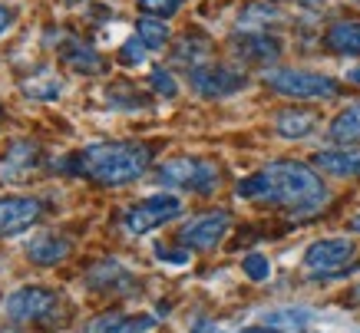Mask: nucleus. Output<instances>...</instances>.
Segmentation results:
<instances>
[{
    "mask_svg": "<svg viewBox=\"0 0 360 333\" xmlns=\"http://www.w3.org/2000/svg\"><path fill=\"white\" fill-rule=\"evenodd\" d=\"M37 162H40V145L37 142L30 139L11 142V149L4 152V159H0V178L4 182H23V178H30Z\"/></svg>",
    "mask_w": 360,
    "mask_h": 333,
    "instance_id": "nucleus-10",
    "label": "nucleus"
},
{
    "mask_svg": "<svg viewBox=\"0 0 360 333\" xmlns=\"http://www.w3.org/2000/svg\"><path fill=\"white\" fill-rule=\"evenodd\" d=\"M149 327H153V317H146V313H139V317H126V313H122L112 333H146Z\"/></svg>",
    "mask_w": 360,
    "mask_h": 333,
    "instance_id": "nucleus-26",
    "label": "nucleus"
},
{
    "mask_svg": "<svg viewBox=\"0 0 360 333\" xmlns=\"http://www.w3.org/2000/svg\"><path fill=\"white\" fill-rule=\"evenodd\" d=\"M139 7L146 11V17H172L179 7H182V0H139Z\"/></svg>",
    "mask_w": 360,
    "mask_h": 333,
    "instance_id": "nucleus-24",
    "label": "nucleus"
},
{
    "mask_svg": "<svg viewBox=\"0 0 360 333\" xmlns=\"http://www.w3.org/2000/svg\"><path fill=\"white\" fill-rule=\"evenodd\" d=\"M153 162V149L142 142H93L73 155L77 172L89 175L99 185H129Z\"/></svg>",
    "mask_w": 360,
    "mask_h": 333,
    "instance_id": "nucleus-2",
    "label": "nucleus"
},
{
    "mask_svg": "<svg viewBox=\"0 0 360 333\" xmlns=\"http://www.w3.org/2000/svg\"><path fill=\"white\" fill-rule=\"evenodd\" d=\"M350 301H354V303H360V284H357V287H354V294H350Z\"/></svg>",
    "mask_w": 360,
    "mask_h": 333,
    "instance_id": "nucleus-33",
    "label": "nucleus"
},
{
    "mask_svg": "<svg viewBox=\"0 0 360 333\" xmlns=\"http://www.w3.org/2000/svg\"><path fill=\"white\" fill-rule=\"evenodd\" d=\"M235 53L241 60H251V63H274L281 56V46H278V40L264 37V33H248V37L235 40Z\"/></svg>",
    "mask_w": 360,
    "mask_h": 333,
    "instance_id": "nucleus-13",
    "label": "nucleus"
},
{
    "mask_svg": "<svg viewBox=\"0 0 360 333\" xmlns=\"http://www.w3.org/2000/svg\"><path fill=\"white\" fill-rule=\"evenodd\" d=\"M153 86H155V93H162V96H175V79L165 70H155L153 73Z\"/></svg>",
    "mask_w": 360,
    "mask_h": 333,
    "instance_id": "nucleus-28",
    "label": "nucleus"
},
{
    "mask_svg": "<svg viewBox=\"0 0 360 333\" xmlns=\"http://www.w3.org/2000/svg\"><path fill=\"white\" fill-rule=\"evenodd\" d=\"M241 270H245L251 280H268L271 264H268V258H264V254H248V258L241 261Z\"/></svg>",
    "mask_w": 360,
    "mask_h": 333,
    "instance_id": "nucleus-25",
    "label": "nucleus"
},
{
    "mask_svg": "<svg viewBox=\"0 0 360 333\" xmlns=\"http://www.w3.org/2000/svg\"><path fill=\"white\" fill-rule=\"evenodd\" d=\"M159 182L172 185V188H188V192H198V195H212L219 188V169L202 159L182 155V159H169L159 169Z\"/></svg>",
    "mask_w": 360,
    "mask_h": 333,
    "instance_id": "nucleus-4",
    "label": "nucleus"
},
{
    "mask_svg": "<svg viewBox=\"0 0 360 333\" xmlns=\"http://www.w3.org/2000/svg\"><path fill=\"white\" fill-rule=\"evenodd\" d=\"M248 333H281V330H271V327H255V330H248Z\"/></svg>",
    "mask_w": 360,
    "mask_h": 333,
    "instance_id": "nucleus-32",
    "label": "nucleus"
},
{
    "mask_svg": "<svg viewBox=\"0 0 360 333\" xmlns=\"http://www.w3.org/2000/svg\"><path fill=\"white\" fill-rule=\"evenodd\" d=\"M86 284L89 287H96V290H122V287H129L132 284V274H126L116 261H106V264H99V268L89 270Z\"/></svg>",
    "mask_w": 360,
    "mask_h": 333,
    "instance_id": "nucleus-17",
    "label": "nucleus"
},
{
    "mask_svg": "<svg viewBox=\"0 0 360 333\" xmlns=\"http://www.w3.org/2000/svg\"><path fill=\"white\" fill-rule=\"evenodd\" d=\"M155 258H159V261H169V264H186L188 254H172V251H165V247L159 244V247H155Z\"/></svg>",
    "mask_w": 360,
    "mask_h": 333,
    "instance_id": "nucleus-29",
    "label": "nucleus"
},
{
    "mask_svg": "<svg viewBox=\"0 0 360 333\" xmlns=\"http://www.w3.org/2000/svg\"><path fill=\"white\" fill-rule=\"evenodd\" d=\"M264 83L281 93V96L295 99H334L338 96V79L321 73H307V70H264Z\"/></svg>",
    "mask_w": 360,
    "mask_h": 333,
    "instance_id": "nucleus-3",
    "label": "nucleus"
},
{
    "mask_svg": "<svg viewBox=\"0 0 360 333\" xmlns=\"http://www.w3.org/2000/svg\"><path fill=\"white\" fill-rule=\"evenodd\" d=\"M40 218L37 198H0V237L20 235Z\"/></svg>",
    "mask_w": 360,
    "mask_h": 333,
    "instance_id": "nucleus-11",
    "label": "nucleus"
},
{
    "mask_svg": "<svg viewBox=\"0 0 360 333\" xmlns=\"http://www.w3.org/2000/svg\"><path fill=\"white\" fill-rule=\"evenodd\" d=\"M175 215H182V202L175 195H149L146 202L132 204L129 211L122 215V225H126L129 235H146V231L172 221Z\"/></svg>",
    "mask_w": 360,
    "mask_h": 333,
    "instance_id": "nucleus-5",
    "label": "nucleus"
},
{
    "mask_svg": "<svg viewBox=\"0 0 360 333\" xmlns=\"http://www.w3.org/2000/svg\"><path fill=\"white\" fill-rule=\"evenodd\" d=\"M142 56H146V44H142L139 37H132V40H126V44H122L120 60H122L126 66H139Z\"/></svg>",
    "mask_w": 360,
    "mask_h": 333,
    "instance_id": "nucleus-27",
    "label": "nucleus"
},
{
    "mask_svg": "<svg viewBox=\"0 0 360 333\" xmlns=\"http://www.w3.org/2000/svg\"><path fill=\"white\" fill-rule=\"evenodd\" d=\"M208 53H212V44H208L205 37H186V40L179 44V50H175V63L202 66Z\"/></svg>",
    "mask_w": 360,
    "mask_h": 333,
    "instance_id": "nucleus-23",
    "label": "nucleus"
},
{
    "mask_svg": "<svg viewBox=\"0 0 360 333\" xmlns=\"http://www.w3.org/2000/svg\"><path fill=\"white\" fill-rule=\"evenodd\" d=\"M195 333H208V323H198V330Z\"/></svg>",
    "mask_w": 360,
    "mask_h": 333,
    "instance_id": "nucleus-35",
    "label": "nucleus"
},
{
    "mask_svg": "<svg viewBox=\"0 0 360 333\" xmlns=\"http://www.w3.org/2000/svg\"><path fill=\"white\" fill-rule=\"evenodd\" d=\"M350 228H354V231H357V235H360V215L354 218V221H350Z\"/></svg>",
    "mask_w": 360,
    "mask_h": 333,
    "instance_id": "nucleus-34",
    "label": "nucleus"
},
{
    "mask_svg": "<svg viewBox=\"0 0 360 333\" xmlns=\"http://www.w3.org/2000/svg\"><path fill=\"white\" fill-rule=\"evenodd\" d=\"M301 4H304V7H314V4H317V0H301Z\"/></svg>",
    "mask_w": 360,
    "mask_h": 333,
    "instance_id": "nucleus-36",
    "label": "nucleus"
},
{
    "mask_svg": "<svg viewBox=\"0 0 360 333\" xmlns=\"http://www.w3.org/2000/svg\"><path fill=\"white\" fill-rule=\"evenodd\" d=\"M56 297L50 287H37V284H30V287H20L13 290L11 297H7V317L17 323H37V320H46L50 313H53L56 307Z\"/></svg>",
    "mask_w": 360,
    "mask_h": 333,
    "instance_id": "nucleus-7",
    "label": "nucleus"
},
{
    "mask_svg": "<svg viewBox=\"0 0 360 333\" xmlns=\"http://www.w3.org/2000/svg\"><path fill=\"white\" fill-rule=\"evenodd\" d=\"M229 228H231V218L225 215V211H208V215L192 218V221L179 231V237H182V244L195 247V251H212L221 237L229 235Z\"/></svg>",
    "mask_w": 360,
    "mask_h": 333,
    "instance_id": "nucleus-9",
    "label": "nucleus"
},
{
    "mask_svg": "<svg viewBox=\"0 0 360 333\" xmlns=\"http://www.w3.org/2000/svg\"><path fill=\"white\" fill-rule=\"evenodd\" d=\"M314 165L321 172L338 175V178H360V152L357 149H328L317 152Z\"/></svg>",
    "mask_w": 360,
    "mask_h": 333,
    "instance_id": "nucleus-12",
    "label": "nucleus"
},
{
    "mask_svg": "<svg viewBox=\"0 0 360 333\" xmlns=\"http://www.w3.org/2000/svg\"><path fill=\"white\" fill-rule=\"evenodd\" d=\"M328 46L334 53L360 56V20H338L328 27Z\"/></svg>",
    "mask_w": 360,
    "mask_h": 333,
    "instance_id": "nucleus-14",
    "label": "nucleus"
},
{
    "mask_svg": "<svg viewBox=\"0 0 360 333\" xmlns=\"http://www.w3.org/2000/svg\"><path fill=\"white\" fill-rule=\"evenodd\" d=\"M136 33H139V40L146 44V50H162L169 44V27L159 17H142L136 23Z\"/></svg>",
    "mask_w": 360,
    "mask_h": 333,
    "instance_id": "nucleus-21",
    "label": "nucleus"
},
{
    "mask_svg": "<svg viewBox=\"0 0 360 333\" xmlns=\"http://www.w3.org/2000/svg\"><path fill=\"white\" fill-rule=\"evenodd\" d=\"M278 20V11L271 7H262V4H248L245 11L238 13V30H248V33H262V27Z\"/></svg>",
    "mask_w": 360,
    "mask_h": 333,
    "instance_id": "nucleus-22",
    "label": "nucleus"
},
{
    "mask_svg": "<svg viewBox=\"0 0 360 333\" xmlns=\"http://www.w3.org/2000/svg\"><path fill=\"white\" fill-rule=\"evenodd\" d=\"M334 142H360V103H350L334 122H330Z\"/></svg>",
    "mask_w": 360,
    "mask_h": 333,
    "instance_id": "nucleus-19",
    "label": "nucleus"
},
{
    "mask_svg": "<svg viewBox=\"0 0 360 333\" xmlns=\"http://www.w3.org/2000/svg\"><path fill=\"white\" fill-rule=\"evenodd\" d=\"M66 4H77V0H66Z\"/></svg>",
    "mask_w": 360,
    "mask_h": 333,
    "instance_id": "nucleus-37",
    "label": "nucleus"
},
{
    "mask_svg": "<svg viewBox=\"0 0 360 333\" xmlns=\"http://www.w3.org/2000/svg\"><path fill=\"white\" fill-rule=\"evenodd\" d=\"M347 79H350V83H360V66H357V70H350Z\"/></svg>",
    "mask_w": 360,
    "mask_h": 333,
    "instance_id": "nucleus-31",
    "label": "nucleus"
},
{
    "mask_svg": "<svg viewBox=\"0 0 360 333\" xmlns=\"http://www.w3.org/2000/svg\"><path fill=\"white\" fill-rule=\"evenodd\" d=\"M314 126H317V112H311V109H284L274 119V129L284 139H301L307 132H314Z\"/></svg>",
    "mask_w": 360,
    "mask_h": 333,
    "instance_id": "nucleus-15",
    "label": "nucleus"
},
{
    "mask_svg": "<svg viewBox=\"0 0 360 333\" xmlns=\"http://www.w3.org/2000/svg\"><path fill=\"white\" fill-rule=\"evenodd\" d=\"M11 23H13V13L7 11V7H0V33L7 30V27H11Z\"/></svg>",
    "mask_w": 360,
    "mask_h": 333,
    "instance_id": "nucleus-30",
    "label": "nucleus"
},
{
    "mask_svg": "<svg viewBox=\"0 0 360 333\" xmlns=\"http://www.w3.org/2000/svg\"><path fill=\"white\" fill-rule=\"evenodd\" d=\"M188 83L195 93L208 99H219V96H231V93H238L245 89V73L235 70V66H221V63H202V66H192L188 70Z\"/></svg>",
    "mask_w": 360,
    "mask_h": 333,
    "instance_id": "nucleus-6",
    "label": "nucleus"
},
{
    "mask_svg": "<svg viewBox=\"0 0 360 333\" xmlns=\"http://www.w3.org/2000/svg\"><path fill=\"white\" fill-rule=\"evenodd\" d=\"M354 258V241L347 237H321L304 251V268L311 274H334Z\"/></svg>",
    "mask_w": 360,
    "mask_h": 333,
    "instance_id": "nucleus-8",
    "label": "nucleus"
},
{
    "mask_svg": "<svg viewBox=\"0 0 360 333\" xmlns=\"http://www.w3.org/2000/svg\"><path fill=\"white\" fill-rule=\"evenodd\" d=\"M238 198L284 204L295 215H311L328 202V188L314 175V169H307L301 162H271L268 169L241 178Z\"/></svg>",
    "mask_w": 360,
    "mask_h": 333,
    "instance_id": "nucleus-1",
    "label": "nucleus"
},
{
    "mask_svg": "<svg viewBox=\"0 0 360 333\" xmlns=\"http://www.w3.org/2000/svg\"><path fill=\"white\" fill-rule=\"evenodd\" d=\"M27 254H30L33 264H56V261H63L70 254V241L56 235H40L30 241Z\"/></svg>",
    "mask_w": 360,
    "mask_h": 333,
    "instance_id": "nucleus-16",
    "label": "nucleus"
},
{
    "mask_svg": "<svg viewBox=\"0 0 360 333\" xmlns=\"http://www.w3.org/2000/svg\"><path fill=\"white\" fill-rule=\"evenodd\" d=\"M23 93L30 99H44V103H50V99H56L60 93H63V83H60V76L50 70V66H44L40 73H33L27 83H23Z\"/></svg>",
    "mask_w": 360,
    "mask_h": 333,
    "instance_id": "nucleus-18",
    "label": "nucleus"
},
{
    "mask_svg": "<svg viewBox=\"0 0 360 333\" xmlns=\"http://www.w3.org/2000/svg\"><path fill=\"white\" fill-rule=\"evenodd\" d=\"M63 60L73 66V70H79V73H103V56H99L93 46L79 44V40H73V44L66 46Z\"/></svg>",
    "mask_w": 360,
    "mask_h": 333,
    "instance_id": "nucleus-20",
    "label": "nucleus"
}]
</instances>
